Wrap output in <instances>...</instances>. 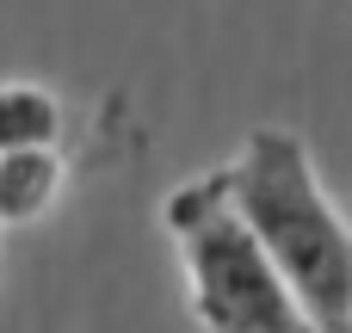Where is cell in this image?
<instances>
[{
  "instance_id": "obj_1",
  "label": "cell",
  "mask_w": 352,
  "mask_h": 333,
  "mask_svg": "<svg viewBox=\"0 0 352 333\" xmlns=\"http://www.w3.org/2000/svg\"><path fill=\"white\" fill-rule=\"evenodd\" d=\"M229 198L278 260L309 321L322 333H352V229L328 204L309 148L291 130H254L229 167Z\"/></svg>"
},
{
  "instance_id": "obj_2",
  "label": "cell",
  "mask_w": 352,
  "mask_h": 333,
  "mask_svg": "<svg viewBox=\"0 0 352 333\" xmlns=\"http://www.w3.org/2000/svg\"><path fill=\"white\" fill-rule=\"evenodd\" d=\"M167 229L179 235L192 309L204 333H322L297 290L285 284L278 260L260 247L248 216L229 198V173L186 185L167 204Z\"/></svg>"
},
{
  "instance_id": "obj_3",
  "label": "cell",
  "mask_w": 352,
  "mask_h": 333,
  "mask_svg": "<svg viewBox=\"0 0 352 333\" xmlns=\"http://www.w3.org/2000/svg\"><path fill=\"white\" fill-rule=\"evenodd\" d=\"M56 148H12L0 154V222H31L56 198Z\"/></svg>"
},
{
  "instance_id": "obj_4",
  "label": "cell",
  "mask_w": 352,
  "mask_h": 333,
  "mask_svg": "<svg viewBox=\"0 0 352 333\" xmlns=\"http://www.w3.org/2000/svg\"><path fill=\"white\" fill-rule=\"evenodd\" d=\"M62 130V111L43 87H0V154L12 148H50Z\"/></svg>"
}]
</instances>
